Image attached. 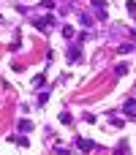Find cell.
<instances>
[{
  "label": "cell",
  "instance_id": "3",
  "mask_svg": "<svg viewBox=\"0 0 136 155\" xmlns=\"http://www.w3.org/2000/svg\"><path fill=\"white\" fill-rule=\"evenodd\" d=\"M104 0H93V8H95V14H98V19H106V11H104Z\"/></svg>",
  "mask_w": 136,
  "mask_h": 155
},
{
  "label": "cell",
  "instance_id": "6",
  "mask_svg": "<svg viewBox=\"0 0 136 155\" xmlns=\"http://www.w3.org/2000/svg\"><path fill=\"white\" fill-rule=\"evenodd\" d=\"M125 117H136V101H128L125 104Z\"/></svg>",
  "mask_w": 136,
  "mask_h": 155
},
{
  "label": "cell",
  "instance_id": "2",
  "mask_svg": "<svg viewBox=\"0 0 136 155\" xmlns=\"http://www.w3.org/2000/svg\"><path fill=\"white\" fill-rule=\"evenodd\" d=\"M76 147H79L82 153H90V150H95V142H90V139H82V136H79V139H76Z\"/></svg>",
  "mask_w": 136,
  "mask_h": 155
},
{
  "label": "cell",
  "instance_id": "14",
  "mask_svg": "<svg viewBox=\"0 0 136 155\" xmlns=\"http://www.w3.org/2000/svg\"><path fill=\"white\" fill-rule=\"evenodd\" d=\"M125 8H128L131 14H136V3H134V0H128V3H125Z\"/></svg>",
  "mask_w": 136,
  "mask_h": 155
},
{
  "label": "cell",
  "instance_id": "8",
  "mask_svg": "<svg viewBox=\"0 0 136 155\" xmlns=\"http://www.w3.org/2000/svg\"><path fill=\"white\" fill-rule=\"evenodd\" d=\"M63 38H74V27L71 25H63Z\"/></svg>",
  "mask_w": 136,
  "mask_h": 155
},
{
  "label": "cell",
  "instance_id": "13",
  "mask_svg": "<svg viewBox=\"0 0 136 155\" xmlns=\"http://www.w3.org/2000/svg\"><path fill=\"white\" fill-rule=\"evenodd\" d=\"M55 155H71V150H68V147H57V150H55Z\"/></svg>",
  "mask_w": 136,
  "mask_h": 155
},
{
  "label": "cell",
  "instance_id": "16",
  "mask_svg": "<svg viewBox=\"0 0 136 155\" xmlns=\"http://www.w3.org/2000/svg\"><path fill=\"white\" fill-rule=\"evenodd\" d=\"M131 38H134V41H136V30H131Z\"/></svg>",
  "mask_w": 136,
  "mask_h": 155
},
{
  "label": "cell",
  "instance_id": "7",
  "mask_svg": "<svg viewBox=\"0 0 136 155\" xmlns=\"http://www.w3.org/2000/svg\"><path fill=\"white\" fill-rule=\"evenodd\" d=\"M19 131H22V134H30V131H33V123H30V120H19Z\"/></svg>",
  "mask_w": 136,
  "mask_h": 155
},
{
  "label": "cell",
  "instance_id": "12",
  "mask_svg": "<svg viewBox=\"0 0 136 155\" xmlns=\"http://www.w3.org/2000/svg\"><path fill=\"white\" fill-rule=\"evenodd\" d=\"M125 147H128V144H125V142H120V144H117V150H114V155H123V153H125Z\"/></svg>",
  "mask_w": 136,
  "mask_h": 155
},
{
  "label": "cell",
  "instance_id": "1",
  "mask_svg": "<svg viewBox=\"0 0 136 155\" xmlns=\"http://www.w3.org/2000/svg\"><path fill=\"white\" fill-rule=\"evenodd\" d=\"M33 25H35L38 30H49V27L55 25V16H52V14H46V16H41V19H35Z\"/></svg>",
  "mask_w": 136,
  "mask_h": 155
},
{
  "label": "cell",
  "instance_id": "4",
  "mask_svg": "<svg viewBox=\"0 0 136 155\" xmlns=\"http://www.w3.org/2000/svg\"><path fill=\"white\" fill-rule=\"evenodd\" d=\"M79 52H82V49H79V44H74V46L68 49V63H74V60H79Z\"/></svg>",
  "mask_w": 136,
  "mask_h": 155
},
{
  "label": "cell",
  "instance_id": "5",
  "mask_svg": "<svg viewBox=\"0 0 136 155\" xmlns=\"http://www.w3.org/2000/svg\"><path fill=\"white\" fill-rule=\"evenodd\" d=\"M128 74V63H117L114 65V76H125Z\"/></svg>",
  "mask_w": 136,
  "mask_h": 155
},
{
  "label": "cell",
  "instance_id": "11",
  "mask_svg": "<svg viewBox=\"0 0 136 155\" xmlns=\"http://www.w3.org/2000/svg\"><path fill=\"white\" fill-rule=\"evenodd\" d=\"M128 52H134V46L131 44H120V54H128Z\"/></svg>",
  "mask_w": 136,
  "mask_h": 155
},
{
  "label": "cell",
  "instance_id": "15",
  "mask_svg": "<svg viewBox=\"0 0 136 155\" xmlns=\"http://www.w3.org/2000/svg\"><path fill=\"white\" fill-rule=\"evenodd\" d=\"M41 5L44 8H55V0H41Z\"/></svg>",
  "mask_w": 136,
  "mask_h": 155
},
{
  "label": "cell",
  "instance_id": "10",
  "mask_svg": "<svg viewBox=\"0 0 136 155\" xmlns=\"http://www.w3.org/2000/svg\"><path fill=\"white\" fill-rule=\"evenodd\" d=\"M79 19H82V25H85V27H87V25H93V16H90V14H79Z\"/></svg>",
  "mask_w": 136,
  "mask_h": 155
},
{
  "label": "cell",
  "instance_id": "9",
  "mask_svg": "<svg viewBox=\"0 0 136 155\" xmlns=\"http://www.w3.org/2000/svg\"><path fill=\"white\" fill-rule=\"evenodd\" d=\"M60 123H65V125H71V123H74V117H71L68 112H60Z\"/></svg>",
  "mask_w": 136,
  "mask_h": 155
}]
</instances>
